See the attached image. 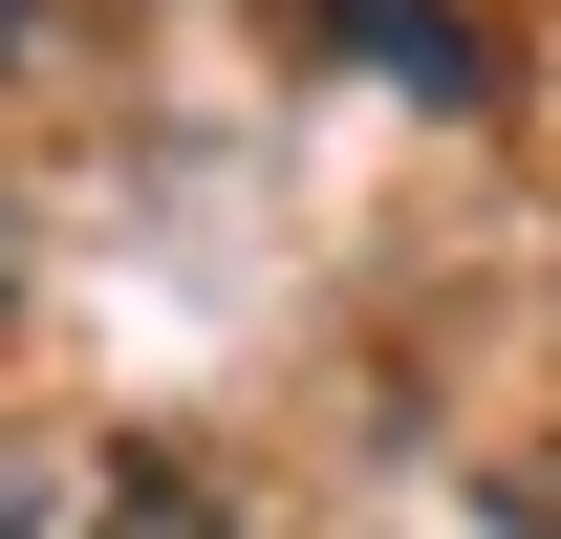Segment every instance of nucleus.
Listing matches in <instances>:
<instances>
[{"label": "nucleus", "mask_w": 561, "mask_h": 539, "mask_svg": "<svg viewBox=\"0 0 561 539\" xmlns=\"http://www.w3.org/2000/svg\"><path fill=\"white\" fill-rule=\"evenodd\" d=\"M346 44L389 87H476V22H454V0H346Z\"/></svg>", "instance_id": "1"}, {"label": "nucleus", "mask_w": 561, "mask_h": 539, "mask_svg": "<svg viewBox=\"0 0 561 539\" xmlns=\"http://www.w3.org/2000/svg\"><path fill=\"white\" fill-rule=\"evenodd\" d=\"M66 539H238V518H216L195 474H108V496H87V518H66Z\"/></svg>", "instance_id": "2"}, {"label": "nucleus", "mask_w": 561, "mask_h": 539, "mask_svg": "<svg viewBox=\"0 0 561 539\" xmlns=\"http://www.w3.org/2000/svg\"><path fill=\"white\" fill-rule=\"evenodd\" d=\"M22 518H44V474H22V454H0V539H22Z\"/></svg>", "instance_id": "3"}, {"label": "nucleus", "mask_w": 561, "mask_h": 539, "mask_svg": "<svg viewBox=\"0 0 561 539\" xmlns=\"http://www.w3.org/2000/svg\"><path fill=\"white\" fill-rule=\"evenodd\" d=\"M0 66H22V0H0Z\"/></svg>", "instance_id": "4"}]
</instances>
